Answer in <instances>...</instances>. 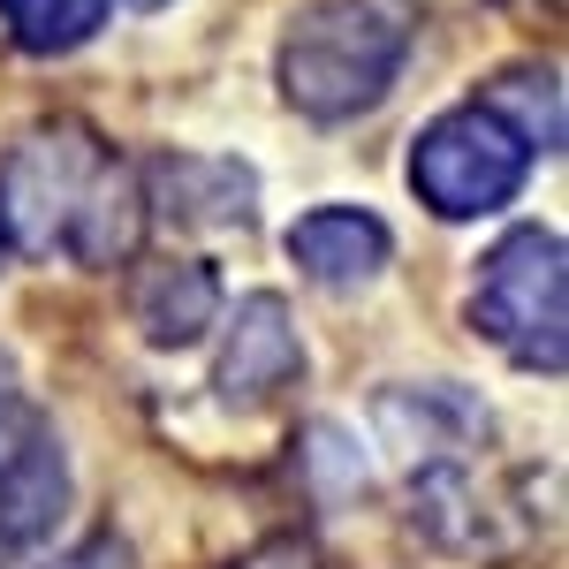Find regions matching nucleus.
Here are the masks:
<instances>
[{
    "label": "nucleus",
    "mask_w": 569,
    "mask_h": 569,
    "mask_svg": "<svg viewBox=\"0 0 569 569\" xmlns=\"http://www.w3.org/2000/svg\"><path fill=\"white\" fill-rule=\"evenodd\" d=\"M137 182L99 152L91 130H46L16 144L0 168V228L23 236V251H77L84 266H114L137 251Z\"/></svg>",
    "instance_id": "nucleus-1"
},
{
    "label": "nucleus",
    "mask_w": 569,
    "mask_h": 569,
    "mask_svg": "<svg viewBox=\"0 0 569 569\" xmlns=\"http://www.w3.org/2000/svg\"><path fill=\"white\" fill-rule=\"evenodd\" d=\"M418 46V0H319L281 39V91L311 122H342L402 77Z\"/></svg>",
    "instance_id": "nucleus-2"
},
{
    "label": "nucleus",
    "mask_w": 569,
    "mask_h": 569,
    "mask_svg": "<svg viewBox=\"0 0 569 569\" xmlns=\"http://www.w3.org/2000/svg\"><path fill=\"white\" fill-rule=\"evenodd\" d=\"M569 281H562V243L555 228H517L493 243L471 289V327L493 350H509L531 372H562V327H569Z\"/></svg>",
    "instance_id": "nucleus-3"
},
{
    "label": "nucleus",
    "mask_w": 569,
    "mask_h": 569,
    "mask_svg": "<svg viewBox=\"0 0 569 569\" xmlns=\"http://www.w3.org/2000/svg\"><path fill=\"white\" fill-rule=\"evenodd\" d=\"M531 176V144L501 107H456L410 152V190L433 206L440 220H479L509 206Z\"/></svg>",
    "instance_id": "nucleus-4"
},
{
    "label": "nucleus",
    "mask_w": 569,
    "mask_h": 569,
    "mask_svg": "<svg viewBox=\"0 0 569 569\" xmlns=\"http://www.w3.org/2000/svg\"><path fill=\"white\" fill-rule=\"evenodd\" d=\"M61 501H69V471H61L53 426L39 418V402L16 388V365L0 357V555L46 539Z\"/></svg>",
    "instance_id": "nucleus-5"
},
{
    "label": "nucleus",
    "mask_w": 569,
    "mask_h": 569,
    "mask_svg": "<svg viewBox=\"0 0 569 569\" xmlns=\"http://www.w3.org/2000/svg\"><path fill=\"white\" fill-rule=\"evenodd\" d=\"M297 372H305V350H297V327H289L281 297H251V305H236L228 350H220V395L251 410V402H273Z\"/></svg>",
    "instance_id": "nucleus-6"
},
{
    "label": "nucleus",
    "mask_w": 569,
    "mask_h": 569,
    "mask_svg": "<svg viewBox=\"0 0 569 569\" xmlns=\"http://www.w3.org/2000/svg\"><path fill=\"white\" fill-rule=\"evenodd\" d=\"M388 251H395V236L372 213H357V206H319V213H305L289 228V259L305 266L311 281H327V289L372 281L388 266Z\"/></svg>",
    "instance_id": "nucleus-7"
},
{
    "label": "nucleus",
    "mask_w": 569,
    "mask_h": 569,
    "mask_svg": "<svg viewBox=\"0 0 569 569\" xmlns=\"http://www.w3.org/2000/svg\"><path fill=\"white\" fill-rule=\"evenodd\" d=\"M213 311H220V281L190 259H168L137 281V327L152 342H198L213 327Z\"/></svg>",
    "instance_id": "nucleus-8"
},
{
    "label": "nucleus",
    "mask_w": 569,
    "mask_h": 569,
    "mask_svg": "<svg viewBox=\"0 0 569 569\" xmlns=\"http://www.w3.org/2000/svg\"><path fill=\"white\" fill-rule=\"evenodd\" d=\"M168 206L182 220H243L251 213V176L236 160H160Z\"/></svg>",
    "instance_id": "nucleus-9"
},
{
    "label": "nucleus",
    "mask_w": 569,
    "mask_h": 569,
    "mask_svg": "<svg viewBox=\"0 0 569 569\" xmlns=\"http://www.w3.org/2000/svg\"><path fill=\"white\" fill-rule=\"evenodd\" d=\"M0 16H8L16 46H31V53H69V46H84L91 31L107 23V0H0Z\"/></svg>",
    "instance_id": "nucleus-10"
},
{
    "label": "nucleus",
    "mask_w": 569,
    "mask_h": 569,
    "mask_svg": "<svg viewBox=\"0 0 569 569\" xmlns=\"http://www.w3.org/2000/svg\"><path fill=\"white\" fill-rule=\"evenodd\" d=\"M236 569H327L311 547H297V539H281V547H259L251 562H236Z\"/></svg>",
    "instance_id": "nucleus-11"
},
{
    "label": "nucleus",
    "mask_w": 569,
    "mask_h": 569,
    "mask_svg": "<svg viewBox=\"0 0 569 569\" xmlns=\"http://www.w3.org/2000/svg\"><path fill=\"white\" fill-rule=\"evenodd\" d=\"M53 569H130V547L122 539H91V547H77L69 562H53Z\"/></svg>",
    "instance_id": "nucleus-12"
},
{
    "label": "nucleus",
    "mask_w": 569,
    "mask_h": 569,
    "mask_svg": "<svg viewBox=\"0 0 569 569\" xmlns=\"http://www.w3.org/2000/svg\"><path fill=\"white\" fill-rule=\"evenodd\" d=\"M137 8H160V0H137Z\"/></svg>",
    "instance_id": "nucleus-13"
}]
</instances>
